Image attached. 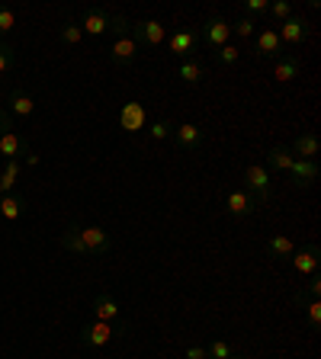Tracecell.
<instances>
[{
  "instance_id": "cell-1",
  "label": "cell",
  "mask_w": 321,
  "mask_h": 359,
  "mask_svg": "<svg viewBox=\"0 0 321 359\" xmlns=\"http://www.w3.org/2000/svg\"><path fill=\"white\" fill-rule=\"evenodd\" d=\"M244 189L254 196L257 209H261V205H270V189H273V177L267 173V167L247 164V167H244Z\"/></svg>"
},
{
  "instance_id": "cell-2",
  "label": "cell",
  "mask_w": 321,
  "mask_h": 359,
  "mask_svg": "<svg viewBox=\"0 0 321 359\" xmlns=\"http://www.w3.org/2000/svg\"><path fill=\"white\" fill-rule=\"evenodd\" d=\"M132 39L138 48H142V45L157 48V45L167 42V26L161 20H138V22H132Z\"/></svg>"
},
{
  "instance_id": "cell-3",
  "label": "cell",
  "mask_w": 321,
  "mask_h": 359,
  "mask_svg": "<svg viewBox=\"0 0 321 359\" xmlns=\"http://www.w3.org/2000/svg\"><path fill=\"white\" fill-rule=\"evenodd\" d=\"M196 36H199V42L209 45V48H222V45H228V39H232V22L225 20V16H209V20L196 29Z\"/></svg>"
},
{
  "instance_id": "cell-4",
  "label": "cell",
  "mask_w": 321,
  "mask_h": 359,
  "mask_svg": "<svg viewBox=\"0 0 321 359\" xmlns=\"http://www.w3.org/2000/svg\"><path fill=\"white\" fill-rule=\"evenodd\" d=\"M280 45H289V48H299L302 42H306L308 36H312V26H308V20L302 13H292L286 22H280Z\"/></svg>"
},
{
  "instance_id": "cell-5",
  "label": "cell",
  "mask_w": 321,
  "mask_h": 359,
  "mask_svg": "<svg viewBox=\"0 0 321 359\" xmlns=\"http://www.w3.org/2000/svg\"><path fill=\"white\" fill-rule=\"evenodd\" d=\"M93 321H106V324H116V327H126L122 321V305L112 299L110 292H100L93 299Z\"/></svg>"
},
{
  "instance_id": "cell-6",
  "label": "cell",
  "mask_w": 321,
  "mask_h": 359,
  "mask_svg": "<svg viewBox=\"0 0 321 359\" xmlns=\"http://www.w3.org/2000/svg\"><path fill=\"white\" fill-rule=\"evenodd\" d=\"M22 154H30V142H26V135L16 132V126L4 128V132H0V157H4V161H20Z\"/></svg>"
},
{
  "instance_id": "cell-7",
  "label": "cell",
  "mask_w": 321,
  "mask_h": 359,
  "mask_svg": "<svg viewBox=\"0 0 321 359\" xmlns=\"http://www.w3.org/2000/svg\"><path fill=\"white\" fill-rule=\"evenodd\" d=\"M225 212H228L232 218H238V222H247V218L257 212V202L247 189H232L228 199H225Z\"/></svg>"
},
{
  "instance_id": "cell-8",
  "label": "cell",
  "mask_w": 321,
  "mask_h": 359,
  "mask_svg": "<svg viewBox=\"0 0 321 359\" xmlns=\"http://www.w3.org/2000/svg\"><path fill=\"white\" fill-rule=\"evenodd\" d=\"M318 161H299V157H296V161H292V167L289 170H286V177H289V187L292 189H308L315 183V180H318Z\"/></svg>"
},
{
  "instance_id": "cell-9",
  "label": "cell",
  "mask_w": 321,
  "mask_h": 359,
  "mask_svg": "<svg viewBox=\"0 0 321 359\" xmlns=\"http://www.w3.org/2000/svg\"><path fill=\"white\" fill-rule=\"evenodd\" d=\"M81 241H84V247H87V257H103L112 247L110 231L100 228V224H87V228H81Z\"/></svg>"
},
{
  "instance_id": "cell-10",
  "label": "cell",
  "mask_w": 321,
  "mask_h": 359,
  "mask_svg": "<svg viewBox=\"0 0 321 359\" xmlns=\"http://www.w3.org/2000/svg\"><path fill=\"white\" fill-rule=\"evenodd\" d=\"M112 334H116V324L90 321L87 327L81 330V344H84V346H90V350H103V346L112 340Z\"/></svg>"
},
{
  "instance_id": "cell-11",
  "label": "cell",
  "mask_w": 321,
  "mask_h": 359,
  "mask_svg": "<svg viewBox=\"0 0 321 359\" xmlns=\"http://www.w3.org/2000/svg\"><path fill=\"white\" fill-rule=\"evenodd\" d=\"M196 45H199L196 29H177L173 36H167V48H171V55H173V58H180V61L193 58Z\"/></svg>"
},
{
  "instance_id": "cell-12",
  "label": "cell",
  "mask_w": 321,
  "mask_h": 359,
  "mask_svg": "<svg viewBox=\"0 0 321 359\" xmlns=\"http://www.w3.org/2000/svg\"><path fill=\"white\" fill-rule=\"evenodd\" d=\"M289 263L296 266V273H299V276H312L315 269L321 266V247L318 244L296 247V254L289 257Z\"/></svg>"
},
{
  "instance_id": "cell-13",
  "label": "cell",
  "mask_w": 321,
  "mask_h": 359,
  "mask_svg": "<svg viewBox=\"0 0 321 359\" xmlns=\"http://www.w3.org/2000/svg\"><path fill=\"white\" fill-rule=\"evenodd\" d=\"M135 58H138V45H135L132 32H129V36H122V39H112V42H110V61L116 67H129Z\"/></svg>"
},
{
  "instance_id": "cell-14",
  "label": "cell",
  "mask_w": 321,
  "mask_h": 359,
  "mask_svg": "<svg viewBox=\"0 0 321 359\" xmlns=\"http://www.w3.org/2000/svg\"><path fill=\"white\" fill-rule=\"evenodd\" d=\"M302 74V58L296 52H283L277 58V65H273V81L277 83H289L296 81V77Z\"/></svg>"
},
{
  "instance_id": "cell-15",
  "label": "cell",
  "mask_w": 321,
  "mask_h": 359,
  "mask_svg": "<svg viewBox=\"0 0 321 359\" xmlns=\"http://www.w3.org/2000/svg\"><path fill=\"white\" fill-rule=\"evenodd\" d=\"M254 52L261 58H280L283 55V45H280V36L273 26H263L261 32H254Z\"/></svg>"
},
{
  "instance_id": "cell-16",
  "label": "cell",
  "mask_w": 321,
  "mask_h": 359,
  "mask_svg": "<svg viewBox=\"0 0 321 359\" xmlns=\"http://www.w3.org/2000/svg\"><path fill=\"white\" fill-rule=\"evenodd\" d=\"M119 126L126 128L129 135H135V132H142L145 126H148V112H145V106L142 103H122V112H119Z\"/></svg>"
},
{
  "instance_id": "cell-17",
  "label": "cell",
  "mask_w": 321,
  "mask_h": 359,
  "mask_svg": "<svg viewBox=\"0 0 321 359\" xmlns=\"http://www.w3.org/2000/svg\"><path fill=\"white\" fill-rule=\"evenodd\" d=\"M77 26L84 29V36L100 39V36L110 32V13H106V10H84V16L77 20Z\"/></svg>"
},
{
  "instance_id": "cell-18",
  "label": "cell",
  "mask_w": 321,
  "mask_h": 359,
  "mask_svg": "<svg viewBox=\"0 0 321 359\" xmlns=\"http://www.w3.org/2000/svg\"><path fill=\"white\" fill-rule=\"evenodd\" d=\"M289 151H292V157H299V161H318V154H321L318 135H315V132L296 135V138H292V144H289Z\"/></svg>"
},
{
  "instance_id": "cell-19",
  "label": "cell",
  "mask_w": 321,
  "mask_h": 359,
  "mask_svg": "<svg viewBox=\"0 0 321 359\" xmlns=\"http://www.w3.org/2000/svg\"><path fill=\"white\" fill-rule=\"evenodd\" d=\"M173 138L183 151H199V144L206 142V132H202L196 122H183V126L173 128Z\"/></svg>"
},
{
  "instance_id": "cell-20",
  "label": "cell",
  "mask_w": 321,
  "mask_h": 359,
  "mask_svg": "<svg viewBox=\"0 0 321 359\" xmlns=\"http://www.w3.org/2000/svg\"><path fill=\"white\" fill-rule=\"evenodd\" d=\"M177 77L187 83V87H196V83H202L206 77H209V67L202 65L199 58H187V61H180Z\"/></svg>"
},
{
  "instance_id": "cell-21",
  "label": "cell",
  "mask_w": 321,
  "mask_h": 359,
  "mask_svg": "<svg viewBox=\"0 0 321 359\" xmlns=\"http://www.w3.org/2000/svg\"><path fill=\"white\" fill-rule=\"evenodd\" d=\"M32 112H36V100H32L30 93H22V90H10L7 116H20V119H26V116H32Z\"/></svg>"
},
{
  "instance_id": "cell-22",
  "label": "cell",
  "mask_w": 321,
  "mask_h": 359,
  "mask_svg": "<svg viewBox=\"0 0 321 359\" xmlns=\"http://www.w3.org/2000/svg\"><path fill=\"white\" fill-rule=\"evenodd\" d=\"M292 151L286 148V144H277V148H270V154H267V173L273 177V173H286L292 167Z\"/></svg>"
},
{
  "instance_id": "cell-23",
  "label": "cell",
  "mask_w": 321,
  "mask_h": 359,
  "mask_svg": "<svg viewBox=\"0 0 321 359\" xmlns=\"http://www.w3.org/2000/svg\"><path fill=\"white\" fill-rule=\"evenodd\" d=\"M22 212H26V202H22L20 193H4L0 196V215L7 218V222H16Z\"/></svg>"
},
{
  "instance_id": "cell-24",
  "label": "cell",
  "mask_w": 321,
  "mask_h": 359,
  "mask_svg": "<svg viewBox=\"0 0 321 359\" xmlns=\"http://www.w3.org/2000/svg\"><path fill=\"white\" fill-rule=\"evenodd\" d=\"M58 244L77 257H87V247H84V241H81V224H67V231H61Z\"/></svg>"
},
{
  "instance_id": "cell-25",
  "label": "cell",
  "mask_w": 321,
  "mask_h": 359,
  "mask_svg": "<svg viewBox=\"0 0 321 359\" xmlns=\"http://www.w3.org/2000/svg\"><path fill=\"white\" fill-rule=\"evenodd\" d=\"M267 254L277 257V260H289V257L296 254V244H292V238H286V234H273V238L267 241Z\"/></svg>"
},
{
  "instance_id": "cell-26",
  "label": "cell",
  "mask_w": 321,
  "mask_h": 359,
  "mask_svg": "<svg viewBox=\"0 0 321 359\" xmlns=\"http://www.w3.org/2000/svg\"><path fill=\"white\" fill-rule=\"evenodd\" d=\"M206 356H209V359H251V356H241V353H235L232 346L225 344V340H212V344L206 346Z\"/></svg>"
},
{
  "instance_id": "cell-27",
  "label": "cell",
  "mask_w": 321,
  "mask_h": 359,
  "mask_svg": "<svg viewBox=\"0 0 321 359\" xmlns=\"http://www.w3.org/2000/svg\"><path fill=\"white\" fill-rule=\"evenodd\" d=\"M216 61L222 67H235L241 61V48L238 45H222V48H216Z\"/></svg>"
},
{
  "instance_id": "cell-28",
  "label": "cell",
  "mask_w": 321,
  "mask_h": 359,
  "mask_svg": "<svg viewBox=\"0 0 321 359\" xmlns=\"http://www.w3.org/2000/svg\"><path fill=\"white\" fill-rule=\"evenodd\" d=\"M58 36H61V42H65V45H81L84 42V29L77 26V20H67L65 26H61Z\"/></svg>"
},
{
  "instance_id": "cell-29",
  "label": "cell",
  "mask_w": 321,
  "mask_h": 359,
  "mask_svg": "<svg viewBox=\"0 0 321 359\" xmlns=\"http://www.w3.org/2000/svg\"><path fill=\"white\" fill-rule=\"evenodd\" d=\"M321 295V269H315L308 276V285L302 292H296V302H306V299H318Z\"/></svg>"
},
{
  "instance_id": "cell-30",
  "label": "cell",
  "mask_w": 321,
  "mask_h": 359,
  "mask_svg": "<svg viewBox=\"0 0 321 359\" xmlns=\"http://www.w3.org/2000/svg\"><path fill=\"white\" fill-rule=\"evenodd\" d=\"M267 16L273 22H286L292 16V4H289V0H273V4L267 7Z\"/></svg>"
},
{
  "instance_id": "cell-31",
  "label": "cell",
  "mask_w": 321,
  "mask_h": 359,
  "mask_svg": "<svg viewBox=\"0 0 321 359\" xmlns=\"http://www.w3.org/2000/svg\"><path fill=\"white\" fill-rule=\"evenodd\" d=\"M173 128H177V126H173L171 119H157V122H151V126H148V135L155 138V142H167V138L173 135Z\"/></svg>"
},
{
  "instance_id": "cell-32",
  "label": "cell",
  "mask_w": 321,
  "mask_h": 359,
  "mask_svg": "<svg viewBox=\"0 0 321 359\" xmlns=\"http://www.w3.org/2000/svg\"><path fill=\"white\" fill-rule=\"evenodd\" d=\"M0 183H4V189H7V193H13V187L20 183V161H7L4 173H0Z\"/></svg>"
},
{
  "instance_id": "cell-33",
  "label": "cell",
  "mask_w": 321,
  "mask_h": 359,
  "mask_svg": "<svg viewBox=\"0 0 321 359\" xmlns=\"http://www.w3.org/2000/svg\"><path fill=\"white\" fill-rule=\"evenodd\" d=\"M13 67H16V48L0 39V74H7V71H13Z\"/></svg>"
},
{
  "instance_id": "cell-34",
  "label": "cell",
  "mask_w": 321,
  "mask_h": 359,
  "mask_svg": "<svg viewBox=\"0 0 321 359\" xmlns=\"http://www.w3.org/2000/svg\"><path fill=\"white\" fill-rule=\"evenodd\" d=\"M129 32H132V20H129V16H122V13L110 16V36L112 39H122V36H129Z\"/></svg>"
},
{
  "instance_id": "cell-35",
  "label": "cell",
  "mask_w": 321,
  "mask_h": 359,
  "mask_svg": "<svg viewBox=\"0 0 321 359\" xmlns=\"http://www.w3.org/2000/svg\"><path fill=\"white\" fill-rule=\"evenodd\" d=\"M267 7H270V0H244L241 4V16L257 20V16H267Z\"/></svg>"
},
{
  "instance_id": "cell-36",
  "label": "cell",
  "mask_w": 321,
  "mask_h": 359,
  "mask_svg": "<svg viewBox=\"0 0 321 359\" xmlns=\"http://www.w3.org/2000/svg\"><path fill=\"white\" fill-rule=\"evenodd\" d=\"M299 305H306L308 327H312V330H318V327H321V302H318V299H306V302H299Z\"/></svg>"
},
{
  "instance_id": "cell-37",
  "label": "cell",
  "mask_w": 321,
  "mask_h": 359,
  "mask_svg": "<svg viewBox=\"0 0 321 359\" xmlns=\"http://www.w3.org/2000/svg\"><path fill=\"white\" fill-rule=\"evenodd\" d=\"M13 29H16V10L0 4V39L7 36V32H13Z\"/></svg>"
},
{
  "instance_id": "cell-38",
  "label": "cell",
  "mask_w": 321,
  "mask_h": 359,
  "mask_svg": "<svg viewBox=\"0 0 321 359\" xmlns=\"http://www.w3.org/2000/svg\"><path fill=\"white\" fill-rule=\"evenodd\" d=\"M232 32L241 39H251L257 32V20H247V16H241L238 22H232Z\"/></svg>"
},
{
  "instance_id": "cell-39",
  "label": "cell",
  "mask_w": 321,
  "mask_h": 359,
  "mask_svg": "<svg viewBox=\"0 0 321 359\" xmlns=\"http://www.w3.org/2000/svg\"><path fill=\"white\" fill-rule=\"evenodd\" d=\"M187 359H209L206 356V346H187V353H183Z\"/></svg>"
},
{
  "instance_id": "cell-40",
  "label": "cell",
  "mask_w": 321,
  "mask_h": 359,
  "mask_svg": "<svg viewBox=\"0 0 321 359\" xmlns=\"http://www.w3.org/2000/svg\"><path fill=\"white\" fill-rule=\"evenodd\" d=\"M4 128H13V116H7V112L0 109V132H4Z\"/></svg>"
},
{
  "instance_id": "cell-41",
  "label": "cell",
  "mask_w": 321,
  "mask_h": 359,
  "mask_svg": "<svg viewBox=\"0 0 321 359\" xmlns=\"http://www.w3.org/2000/svg\"><path fill=\"white\" fill-rule=\"evenodd\" d=\"M4 193H7V189H4V183H0V196H4Z\"/></svg>"
}]
</instances>
